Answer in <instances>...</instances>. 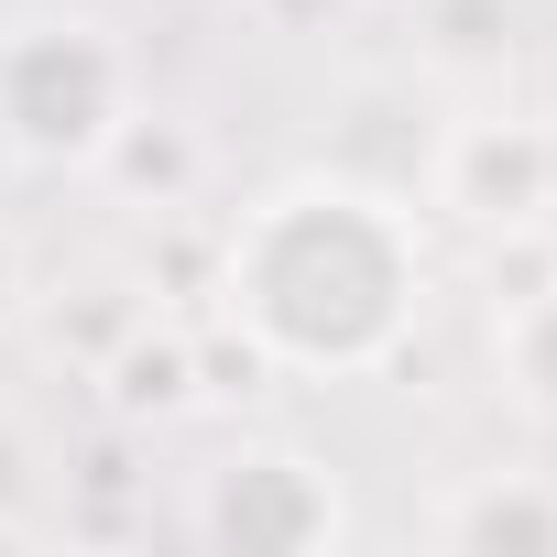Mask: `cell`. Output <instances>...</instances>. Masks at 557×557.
Instances as JSON below:
<instances>
[{
    "label": "cell",
    "instance_id": "cell-2",
    "mask_svg": "<svg viewBox=\"0 0 557 557\" xmlns=\"http://www.w3.org/2000/svg\"><path fill=\"white\" fill-rule=\"evenodd\" d=\"M143 110L132 45L99 12H23L0 23V153L34 175H88L99 143Z\"/></svg>",
    "mask_w": 557,
    "mask_h": 557
},
{
    "label": "cell",
    "instance_id": "cell-6",
    "mask_svg": "<svg viewBox=\"0 0 557 557\" xmlns=\"http://www.w3.org/2000/svg\"><path fill=\"white\" fill-rule=\"evenodd\" d=\"M99 383H110V416H121V426H164V416L197 405V339L132 318V339L99 361Z\"/></svg>",
    "mask_w": 557,
    "mask_h": 557
},
{
    "label": "cell",
    "instance_id": "cell-3",
    "mask_svg": "<svg viewBox=\"0 0 557 557\" xmlns=\"http://www.w3.org/2000/svg\"><path fill=\"white\" fill-rule=\"evenodd\" d=\"M186 535L230 546V557H318V546L350 535V513H339L329 459H307V448H240V459H219L197 481Z\"/></svg>",
    "mask_w": 557,
    "mask_h": 557
},
{
    "label": "cell",
    "instance_id": "cell-8",
    "mask_svg": "<svg viewBox=\"0 0 557 557\" xmlns=\"http://www.w3.org/2000/svg\"><path fill=\"white\" fill-rule=\"evenodd\" d=\"M88 175H110V186L153 197V208H186V197H197V175H208V143H197L186 121H164V110H132V121L99 143V164H88Z\"/></svg>",
    "mask_w": 557,
    "mask_h": 557
},
{
    "label": "cell",
    "instance_id": "cell-5",
    "mask_svg": "<svg viewBox=\"0 0 557 557\" xmlns=\"http://www.w3.org/2000/svg\"><path fill=\"white\" fill-rule=\"evenodd\" d=\"M448 557H557V481H535V470H481V481H459L448 503H437V524H426Z\"/></svg>",
    "mask_w": 557,
    "mask_h": 557
},
{
    "label": "cell",
    "instance_id": "cell-9",
    "mask_svg": "<svg viewBox=\"0 0 557 557\" xmlns=\"http://www.w3.org/2000/svg\"><path fill=\"white\" fill-rule=\"evenodd\" d=\"M23 296V273H12V240H0V307H12Z\"/></svg>",
    "mask_w": 557,
    "mask_h": 557
},
{
    "label": "cell",
    "instance_id": "cell-1",
    "mask_svg": "<svg viewBox=\"0 0 557 557\" xmlns=\"http://www.w3.org/2000/svg\"><path fill=\"white\" fill-rule=\"evenodd\" d=\"M426 251L383 186L285 175L219 240V307L273 372H383L416 329Z\"/></svg>",
    "mask_w": 557,
    "mask_h": 557
},
{
    "label": "cell",
    "instance_id": "cell-7",
    "mask_svg": "<svg viewBox=\"0 0 557 557\" xmlns=\"http://www.w3.org/2000/svg\"><path fill=\"white\" fill-rule=\"evenodd\" d=\"M492 372H503L513 416L557 426V273H546V285H524V296H503V307H492Z\"/></svg>",
    "mask_w": 557,
    "mask_h": 557
},
{
    "label": "cell",
    "instance_id": "cell-4",
    "mask_svg": "<svg viewBox=\"0 0 557 557\" xmlns=\"http://www.w3.org/2000/svg\"><path fill=\"white\" fill-rule=\"evenodd\" d=\"M426 197L448 219H470V230L524 240L557 208V132H535V121H459L437 143V164H426Z\"/></svg>",
    "mask_w": 557,
    "mask_h": 557
}]
</instances>
